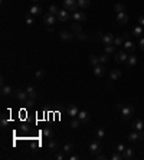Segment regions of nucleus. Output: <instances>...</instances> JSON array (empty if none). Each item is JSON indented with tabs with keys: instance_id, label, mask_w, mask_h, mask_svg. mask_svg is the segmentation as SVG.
I'll list each match as a JSON object with an SVG mask.
<instances>
[{
	"instance_id": "13",
	"label": "nucleus",
	"mask_w": 144,
	"mask_h": 160,
	"mask_svg": "<svg viewBox=\"0 0 144 160\" xmlns=\"http://www.w3.org/2000/svg\"><path fill=\"white\" fill-rule=\"evenodd\" d=\"M78 118L82 121V124H85V123H88V121H89L91 116H89V113H88V111H85V110H81V111L78 113Z\"/></svg>"
},
{
	"instance_id": "48",
	"label": "nucleus",
	"mask_w": 144,
	"mask_h": 160,
	"mask_svg": "<svg viewBox=\"0 0 144 160\" xmlns=\"http://www.w3.org/2000/svg\"><path fill=\"white\" fill-rule=\"evenodd\" d=\"M97 159H98V160H105V156H104V154H98V156H97Z\"/></svg>"
},
{
	"instance_id": "27",
	"label": "nucleus",
	"mask_w": 144,
	"mask_h": 160,
	"mask_svg": "<svg viewBox=\"0 0 144 160\" xmlns=\"http://www.w3.org/2000/svg\"><path fill=\"white\" fill-rule=\"evenodd\" d=\"M125 4H123V3H115V6H114V12H117V13H121V12H125Z\"/></svg>"
},
{
	"instance_id": "7",
	"label": "nucleus",
	"mask_w": 144,
	"mask_h": 160,
	"mask_svg": "<svg viewBox=\"0 0 144 160\" xmlns=\"http://www.w3.org/2000/svg\"><path fill=\"white\" fill-rule=\"evenodd\" d=\"M128 59V55L125 53V51H120L115 53V62L117 64H123V62H127Z\"/></svg>"
},
{
	"instance_id": "1",
	"label": "nucleus",
	"mask_w": 144,
	"mask_h": 160,
	"mask_svg": "<svg viewBox=\"0 0 144 160\" xmlns=\"http://www.w3.org/2000/svg\"><path fill=\"white\" fill-rule=\"evenodd\" d=\"M101 150H102V146H101V143L98 141V139H95V140H92V141L89 143V154L97 156L98 153H101Z\"/></svg>"
},
{
	"instance_id": "36",
	"label": "nucleus",
	"mask_w": 144,
	"mask_h": 160,
	"mask_svg": "<svg viewBox=\"0 0 144 160\" xmlns=\"http://www.w3.org/2000/svg\"><path fill=\"white\" fill-rule=\"evenodd\" d=\"M95 134H97V139H104V137H105V130L101 127V128H98V130H97V133H95Z\"/></svg>"
},
{
	"instance_id": "21",
	"label": "nucleus",
	"mask_w": 144,
	"mask_h": 160,
	"mask_svg": "<svg viewBox=\"0 0 144 160\" xmlns=\"http://www.w3.org/2000/svg\"><path fill=\"white\" fill-rule=\"evenodd\" d=\"M13 94V88L10 85H3L1 87V97H7V95H12Z\"/></svg>"
},
{
	"instance_id": "30",
	"label": "nucleus",
	"mask_w": 144,
	"mask_h": 160,
	"mask_svg": "<svg viewBox=\"0 0 144 160\" xmlns=\"http://www.w3.org/2000/svg\"><path fill=\"white\" fill-rule=\"evenodd\" d=\"M81 124H82V121L79 120V118H73V120L71 121V128H73V130H76V128H79L81 127Z\"/></svg>"
},
{
	"instance_id": "2",
	"label": "nucleus",
	"mask_w": 144,
	"mask_h": 160,
	"mask_svg": "<svg viewBox=\"0 0 144 160\" xmlns=\"http://www.w3.org/2000/svg\"><path fill=\"white\" fill-rule=\"evenodd\" d=\"M134 116V107L133 105H124L121 108V118L123 120H130Z\"/></svg>"
},
{
	"instance_id": "9",
	"label": "nucleus",
	"mask_w": 144,
	"mask_h": 160,
	"mask_svg": "<svg viewBox=\"0 0 144 160\" xmlns=\"http://www.w3.org/2000/svg\"><path fill=\"white\" fill-rule=\"evenodd\" d=\"M72 19L75 20V22H78V23H81V22H84L85 19H87V15H85V12H73L72 13Z\"/></svg>"
},
{
	"instance_id": "24",
	"label": "nucleus",
	"mask_w": 144,
	"mask_h": 160,
	"mask_svg": "<svg viewBox=\"0 0 144 160\" xmlns=\"http://www.w3.org/2000/svg\"><path fill=\"white\" fill-rule=\"evenodd\" d=\"M125 64H127V66H128V68H133V66L137 64V56H136V55H130Z\"/></svg>"
},
{
	"instance_id": "18",
	"label": "nucleus",
	"mask_w": 144,
	"mask_h": 160,
	"mask_svg": "<svg viewBox=\"0 0 144 160\" xmlns=\"http://www.w3.org/2000/svg\"><path fill=\"white\" fill-rule=\"evenodd\" d=\"M73 36H75V33H73V32H65V30H64V32H61V33H59V38H61L62 40H66V42L72 40V39H73Z\"/></svg>"
},
{
	"instance_id": "40",
	"label": "nucleus",
	"mask_w": 144,
	"mask_h": 160,
	"mask_svg": "<svg viewBox=\"0 0 144 160\" xmlns=\"http://www.w3.org/2000/svg\"><path fill=\"white\" fill-rule=\"evenodd\" d=\"M124 150H125V147H124V144H123V143L117 144V147H115V152H118V153H123Z\"/></svg>"
},
{
	"instance_id": "23",
	"label": "nucleus",
	"mask_w": 144,
	"mask_h": 160,
	"mask_svg": "<svg viewBox=\"0 0 144 160\" xmlns=\"http://www.w3.org/2000/svg\"><path fill=\"white\" fill-rule=\"evenodd\" d=\"M26 92H28V95H29V98H33V100H35L36 97H37V92H36V88H35V87H32V85H29V87H26Z\"/></svg>"
},
{
	"instance_id": "43",
	"label": "nucleus",
	"mask_w": 144,
	"mask_h": 160,
	"mask_svg": "<svg viewBox=\"0 0 144 160\" xmlns=\"http://www.w3.org/2000/svg\"><path fill=\"white\" fill-rule=\"evenodd\" d=\"M33 23H35V20H33V17H32V16H28V17H26V25H29V26H32Z\"/></svg>"
},
{
	"instance_id": "19",
	"label": "nucleus",
	"mask_w": 144,
	"mask_h": 160,
	"mask_svg": "<svg viewBox=\"0 0 144 160\" xmlns=\"http://www.w3.org/2000/svg\"><path fill=\"white\" fill-rule=\"evenodd\" d=\"M133 157H134V150L131 147H128V149H125L123 152V159L124 160H131Z\"/></svg>"
},
{
	"instance_id": "26",
	"label": "nucleus",
	"mask_w": 144,
	"mask_h": 160,
	"mask_svg": "<svg viewBox=\"0 0 144 160\" xmlns=\"http://www.w3.org/2000/svg\"><path fill=\"white\" fill-rule=\"evenodd\" d=\"M131 33H133V36H140V35H143V26H134L133 28V30H131Z\"/></svg>"
},
{
	"instance_id": "25",
	"label": "nucleus",
	"mask_w": 144,
	"mask_h": 160,
	"mask_svg": "<svg viewBox=\"0 0 144 160\" xmlns=\"http://www.w3.org/2000/svg\"><path fill=\"white\" fill-rule=\"evenodd\" d=\"M42 134H43V137H46V139H52V137H53V131H52V128H49V127H45V128L42 130Z\"/></svg>"
},
{
	"instance_id": "34",
	"label": "nucleus",
	"mask_w": 144,
	"mask_h": 160,
	"mask_svg": "<svg viewBox=\"0 0 144 160\" xmlns=\"http://www.w3.org/2000/svg\"><path fill=\"white\" fill-rule=\"evenodd\" d=\"M72 30H73V33H75V35H78V33H81V32H82V28H81V25L76 22V23H73V25H72Z\"/></svg>"
},
{
	"instance_id": "29",
	"label": "nucleus",
	"mask_w": 144,
	"mask_h": 160,
	"mask_svg": "<svg viewBox=\"0 0 144 160\" xmlns=\"http://www.w3.org/2000/svg\"><path fill=\"white\" fill-rule=\"evenodd\" d=\"M89 4H91V0H78V7L81 9H87L89 7Z\"/></svg>"
},
{
	"instance_id": "42",
	"label": "nucleus",
	"mask_w": 144,
	"mask_h": 160,
	"mask_svg": "<svg viewBox=\"0 0 144 160\" xmlns=\"http://www.w3.org/2000/svg\"><path fill=\"white\" fill-rule=\"evenodd\" d=\"M65 157H66V154H65L64 152H62V153H56V154H55V159H56V160H64Z\"/></svg>"
},
{
	"instance_id": "3",
	"label": "nucleus",
	"mask_w": 144,
	"mask_h": 160,
	"mask_svg": "<svg viewBox=\"0 0 144 160\" xmlns=\"http://www.w3.org/2000/svg\"><path fill=\"white\" fill-rule=\"evenodd\" d=\"M128 140L131 141V143H134V141H141L144 140V131L143 130H140V131H133V133H130L128 134Z\"/></svg>"
},
{
	"instance_id": "51",
	"label": "nucleus",
	"mask_w": 144,
	"mask_h": 160,
	"mask_svg": "<svg viewBox=\"0 0 144 160\" xmlns=\"http://www.w3.org/2000/svg\"><path fill=\"white\" fill-rule=\"evenodd\" d=\"M43 1H46V0H43Z\"/></svg>"
},
{
	"instance_id": "8",
	"label": "nucleus",
	"mask_w": 144,
	"mask_h": 160,
	"mask_svg": "<svg viewBox=\"0 0 144 160\" xmlns=\"http://www.w3.org/2000/svg\"><path fill=\"white\" fill-rule=\"evenodd\" d=\"M15 97H16V100H19V101H26V100L29 98L26 89H16V91H15Z\"/></svg>"
},
{
	"instance_id": "12",
	"label": "nucleus",
	"mask_w": 144,
	"mask_h": 160,
	"mask_svg": "<svg viewBox=\"0 0 144 160\" xmlns=\"http://www.w3.org/2000/svg\"><path fill=\"white\" fill-rule=\"evenodd\" d=\"M114 39H115V36H114L112 33H104L101 42H102L104 45H114Z\"/></svg>"
},
{
	"instance_id": "39",
	"label": "nucleus",
	"mask_w": 144,
	"mask_h": 160,
	"mask_svg": "<svg viewBox=\"0 0 144 160\" xmlns=\"http://www.w3.org/2000/svg\"><path fill=\"white\" fill-rule=\"evenodd\" d=\"M36 80H40V78H43V77H45V71H43V69H37V71H36Z\"/></svg>"
},
{
	"instance_id": "41",
	"label": "nucleus",
	"mask_w": 144,
	"mask_h": 160,
	"mask_svg": "<svg viewBox=\"0 0 144 160\" xmlns=\"http://www.w3.org/2000/svg\"><path fill=\"white\" fill-rule=\"evenodd\" d=\"M9 124V120H7V116L6 114H3L1 116V127H6Z\"/></svg>"
},
{
	"instance_id": "28",
	"label": "nucleus",
	"mask_w": 144,
	"mask_h": 160,
	"mask_svg": "<svg viewBox=\"0 0 144 160\" xmlns=\"http://www.w3.org/2000/svg\"><path fill=\"white\" fill-rule=\"evenodd\" d=\"M62 152H64L65 154H69V153H72V152H73V144H71V143H66V144L62 147Z\"/></svg>"
},
{
	"instance_id": "37",
	"label": "nucleus",
	"mask_w": 144,
	"mask_h": 160,
	"mask_svg": "<svg viewBox=\"0 0 144 160\" xmlns=\"http://www.w3.org/2000/svg\"><path fill=\"white\" fill-rule=\"evenodd\" d=\"M98 58H100V64H102V65H104V64H107L108 59H109V58H108V53H102V55H101V56H98Z\"/></svg>"
},
{
	"instance_id": "6",
	"label": "nucleus",
	"mask_w": 144,
	"mask_h": 160,
	"mask_svg": "<svg viewBox=\"0 0 144 160\" xmlns=\"http://www.w3.org/2000/svg\"><path fill=\"white\" fill-rule=\"evenodd\" d=\"M56 16L55 15H52V13H46L45 16H43V22H45V25H48V26H52V25H55V22H56Z\"/></svg>"
},
{
	"instance_id": "33",
	"label": "nucleus",
	"mask_w": 144,
	"mask_h": 160,
	"mask_svg": "<svg viewBox=\"0 0 144 160\" xmlns=\"http://www.w3.org/2000/svg\"><path fill=\"white\" fill-rule=\"evenodd\" d=\"M59 10H61V9H59L56 4H51V6H49V13H52V15H55V16L59 13Z\"/></svg>"
},
{
	"instance_id": "15",
	"label": "nucleus",
	"mask_w": 144,
	"mask_h": 160,
	"mask_svg": "<svg viewBox=\"0 0 144 160\" xmlns=\"http://www.w3.org/2000/svg\"><path fill=\"white\" fill-rule=\"evenodd\" d=\"M48 152L49 153H56L58 152V143L53 139H49V141H48Z\"/></svg>"
},
{
	"instance_id": "35",
	"label": "nucleus",
	"mask_w": 144,
	"mask_h": 160,
	"mask_svg": "<svg viewBox=\"0 0 144 160\" xmlns=\"http://www.w3.org/2000/svg\"><path fill=\"white\" fill-rule=\"evenodd\" d=\"M124 38H123V36H117V38H115V39H114V45H115V46H121V45H124Z\"/></svg>"
},
{
	"instance_id": "11",
	"label": "nucleus",
	"mask_w": 144,
	"mask_h": 160,
	"mask_svg": "<svg viewBox=\"0 0 144 160\" xmlns=\"http://www.w3.org/2000/svg\"><path fill=\"white\" fill-rule=\"evenodd\" d=\"M92 71H94V75H95V77H98V78H100V77H102V75L105 74V68H104V65H102V64L95 65Z\"/></svg>"
},
{
	"instance_id": "50",
	"label": "nucleus",
	"mask_w": 144,
	"mask_h": 160,
	"mask_svg": "<svg viewBox=\"0 0 144 160\" xmlns=\"http://www.w3.org/2000/svg\"><path fill=\"white\" fill-rule=\"evenodd\" d=\"M30 1H33V3H36V1H39V0H30Z\"/></svg>"
},
{
	"instance_id": "5",
	"label": "nucleus",
	"mask_w": 144,
	"mask_h": 160,
	"mask_svg": "<svg viewBox=\"0 0 144 160\" xmlns=\"http://www.w3.org/2000/svg\"><path fill=\"white\" fill-rule=\"evenodd\" d=\"M56 17H58V20H59V22H68V20L71 19L69 10H66V9H62V10H59V13L56 15Z\"/></svg>"
},
{
	"instance_id": "44",
	"label": "nucleus",
	"mask_w": 144,
	"mask_h": 160,
	"mask_svg": "<svg viewBox=\"0 0 144 160\" xmlns=\"http://www.w3.org/2000/svg\"><path fill=\"white\" fill-rule=\"evenodd\" d=\"M76 36H78V39H81V40H85V39H88V36H87V35H85L84 32H81V33H78Z\"/></svg>"
},
{
	"instance_id": "31",
	"label": "nucleus",
	"mask_w": 144,
	"mask_h": 160,
	"mask_svg": "<svg viewBox=\"0 0 144 160\" xmlns=\"http://www.w3.org/2000/svg\"><path fill=\"white\" fill-rule=\"evenodd\" d=\"M89 64L92 65V66H95V65H98L100 64V58L98 56H95V55H89Z\"/></svg>"
},
{
	"instance_id": "14",
	"label": "nucleus",
	"mask_w": 144,
	"mask_h": 160,
	"mask_svg": "<svg viewBox=\"0 0 144 160\" xmlns=\"http://www.w3.org/2000/svg\"><path fill=\"white\" fill-rule=\"evenodd\" d=\"M78 113H79V110H78V107H76L75 104H69V107L66 108V114H68L69 117H76Z\"/></svg>"
},
{
	"instance_id": "49",
	"label": "nucleus",
	"mask_w": 144,
	"mask_h": 160,
	"mask_svg": "<svg viewBox=\"0 0 144 160\" xmlns=\"http://www.w3.org/2000/svg\"><path fill=\"white\" fill-rule=\"evenodd\" d=\"M123 107H124L123 104H117V107H115V108H117L118 111H121V108H123Z\"/></svg>"
},
{
	"instance_id": "32",
	"label": "nucleus",
	"mask_w": 144,
	"mask_h": 160,
	"mask_svg": "<svg viewBox=\"0 0 144 160\" xmlns=\"http://www.w3.org/2000/svg\"><path fill=\"white\" fill-rule=\"evenodd\" d=\"M105 53H108V55L117 53L115 52V45H105Z\"/></svg>"
},
{
	"instance_id": "47",
	"label": "nucleus",
	"mask_w": 144,
	"mask_h": 160,
	"mask_svg": "<svg viewBox=\"0 0 144 160\" xmlns=\"http://www.w3.org/2000/svg\"><path fill=\"white\" fill-rule=\"evenodd\" d=\"M79 157H78V154H72V156H69V160H78Z\"/></svg>"
},
{
	"instance_id": "16",
	"label": "nucleus",
	"mask_w": 144,
	"mask_h": 160,
	"mask_svg": "<svg viewBox=\"0 0 144 160\" xmlns=\"http://www.w3.org/2000/svg\"><path fill=\"white\" fill-rule=\"evenodd\" d=\"M131 127L134 128V130H137V131H140V130H143L144 128V121L141 118H136V120L133 121V124H131Z\"/></svg>"
},
{
	"instance_id": "4",
	"label": "nucleus",
	"mask_w": 144,
	"mask_h": 160,
	"mask_svg": "<svg viewBox=\"0 0 144 160\" xmlns=\"http://www.w3.org/2000/svg\"><path fill=\"white\" fill-rule=\"evenodd\" d=\"M64 6L69 12H76L78 10V0H64Z\"/></svg>"
},
{
	"instance_id": "38",
	"label": "nucleus",
	"mask_w": 144,
	"mask_h": 160,
	"mask_svg": "<svg viewBox=\"0 0 144 160\" xmlns=\"http://www.w3.org/2000/svg\"><path fill=\"white\" fill-rule=\"evenodd\" d=\"M111 160H123V153H112L111 154Z\"/></svg>"
},
{
	"instance_id": "17",
	"label": "nucleus",
	"mask_w": 144,
	"mask_h": 160,
	"mask_svg": "<svg viewBox=\"0 0 144 160\" xmlns=\"http://www.w3.org/2000/svg\"><path fill=\"white\" fill-rule=\"evenodd\" d=\"M134 49H136V43H134L133 40H130V39L124 40V51H128V52H134Z\"/></svg>"
},
{
	"instance_id": "46",
	"label": "nucleus",
	"mask_w": 144,
	"mask_h": 160,
	"mask_svg": "<svg viewBox=\"0 0 144 160\" xmlns=\"http://www.w3.org/2000/svg\"><path fill=\"white\" fill-rule=\"evenodd\" d=\"M138 46H140V49H141V51H144V38H141V39H140V43H138Z\"/></svg>"
},
{
	"instance_id": "22",
	"label": "nucleus",
	"mask_w": 144,
	"mask_h": 160,
	"mask_svg": "<svg viewBox=\"0 0 144 160\" xmlns=\"http://www.w3.org/2000/svg\"><path fill=\"white\" fill-rule=\"evenodd\" d=\"M109 78H111V81H118L121 78V71H120V69H111Z\"/></svg>"
},
{
	"instance_id": "20",
	"label": "nucleus",
	"mask_w": 144,
	"mask_h": 160,
	"mask_svg": "<svg viewBox=\"0 0 144 160\" xmlns=\"http://www.w3.org/2000/svg\"><path fill=\"white\" fill-rule=\"evenodd\" d=\"M42 12H43L42 6H39V4H32V7H30V15L39 16V15H42Z\"/></svg>"
},
{
	"instance_id": "10",
	"label": "nucleus",
	"mask_w": 144,
	"mask_h": 160,
	"mask_svg": "<svg viewBox=\"0 0 144 160\" xmlns=\"http://www.w3.org/2000/svg\"><path fill=\"white\" fill-rule=\"evenodd\" d=\"M117 23L118 25H127L128 23V15L125 12L117 13Z\"/></svg>"
},
{
	"instance_id": "45",
	"label": "nucleus",
	"mask_w": 144,
	"mask_h": 160,
	"mask_svg": "<svg viewBox=\"0 0 144 160\" xmlns=\"http://www.w3.org/2000/svg\"><path fill=\"white\" fill-rule=\"evenodd\" d=\"M138 25H140V26H144V15L138 17Z\"/></svg>"
}]
</instances>
